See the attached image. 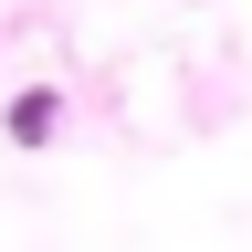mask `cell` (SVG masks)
I'll use <instances>...</instances> for the list:
<instances>
[{
	"mask_svg": "<svg viewBox=\"0 0 252 252\" xmlns=\"http://www.w3.org/2000/svg\"><path fill=\"white\" fill-rule=\"evenodd\" d=\"M0 137H11L21 158H42V147L63 137V84H21L11 105H0Z\"/></svg>",
	"mask_w": 252,
	"mask_h": 252,
	"instance_id": "6da1fadb",
	"label": "cell"
}]
</instances>
